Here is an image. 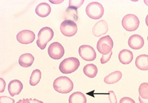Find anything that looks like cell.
Segmentation results:
<instances>
[{"label":"cell","instance_id":"obj_6","mask_svg":"<svg viewBox=\"0 0 148 103\" xmlns=\"http://www.w3.org/2000/svg\"><path fill=\"white\" fill-rule=\"evenodd\" d=\"M113 46V41L109 35L102 37L97 42V48L103 55H106L112 51Z\"/></svg>","mask_w":148,"mask_h":103},{"label":"cell","instance_id":"obj_13","mask_svg":"<svg viewBox=\"0 0 148 103\" xmlns=\"http://www.w3.org/2000/svg\"><path fill=\"white\" fill-rule=\"evenodd\" d=\"M23 85L19 80L15 79L11 81L8 86V90L10 96L13 97L19 94L23 88Z\"/></svg>","mask_w":148,"mask_h":103},{"label":"cell","instance_id":"obj_16","mask_svg":"<svg viewBox=\"0 0 148 103\" xmlns=\"http://www.w3.org/2000/svg\"><path fill=\"white\" fill-rule=\"evenodd\" d=\"M135 64L136 67L141 70H148V55L143 54L138 56Z\"/></svg>","mask_w":148,"mask_h":103},{"label":"cell","instance_id":"obj_8","mask_svg":"<svg viewBox=\"0 0 148 103\" xmlns=\"http://www.w3.org/2000/svg\"><path fill=\"white\" fill-rule=\"evenodd\" d=\"M78 52L80 57L86 61H92L96 57L95 50L93 47L88 45L81 46L79 48Z\"/></svg>","mask_w":148,"mask_h":103},{"label":"cell","instance_id":"obj_23","mask_svg":"<svg viewBox=\"0 0 148 103\" xmlns=\"http://www.w3.org/2000/svg\"><path fill=\"white\" fill-rule=\"evenodd\" d=\"M138 92L139 96L145 99H148V83L144 82L140 85Z\"/></svg>","mask_w":148,"mask_h":103},{"label":"cell","instance_id":"obj_19","mask_svg":"<svg viewBox=\"0 0 148 103\" xmlns=\"http://www.w3.org/2000/svg\"><path fill=\"white\" fill-rule=\"evenodd\" d=\"M69 103H86L87 99L85 95L80 91H76L70 96Z\"/></svg>","mask_w":148,"mask_h":103},{"label":"cell","instance_id":"obj_14","mask_svg":"<svg viewBox=\"0 0 148 103\" xmlns=\"http://www.w3.org/2000/svg\"><path fill=\"white\" fill-rule=\"evenodd\" d=\"M118 58L120 62L122 64H128L133 60V55L132 52L130 50L124 49L119 52Z\"/></svg>","mask_w":148,"mask_h":103},{"label":"cell","instance_id":"obj_33","mask_svg":"<svg viewBox=\"0 0 148 103\" xmlns=\"http://www.w3.org/2000/svg\"><path fill=\"white\" fill-rule=\"evenodd\" d=\"M144 1L145 4L148 6V0H144Z\"/></svg>","mask_w":148,"mask_h":103},{"label":"cell","instance_id":"obj_20","mask_svg":"<svg viewBox=\"0 0 148 103\" xmlns=\"http://www.w3.org/2000/svg\"><path fill=\"white\" fill-rule=\"evenodd\" d=\"M83 70L85 75L90 78L95 77L98 72L97 67L93 64L86 65L83 68Z\"/></svg>","mask_w":148,"mask_h":103},{"label":"cell","instance_id":"obj_30","mask_svg":"<svg viewBox=\"0 0 148 103\" xmlns=\"http://www.w3.org/2000/svg\"><path fill=\"white\" fill-rule=\"evenodd\" d=\"M29 103H44L42 101H39L36 99H32L31 98L29 99Z\"/></svg>","mask_w":148,"mask_h":103},{"label":"cell","instance_id":"obj_2","mask_svg":"<svg viewBox=\"0 0 148 103\" xmlns=\"http://www.w3.org/2000/svg\"><path fill=\"white\" fill-rule=\"evenodd\" d=\"M80 62L77 58L74 57L66 58L60 63L59 69L63 74L71 73L76 71L80 65Z\"/></svg>","mask_w":148,"mask_h":103},{"label":"cell","instance_id":"obj_32","mask_svg":"<svg viewBox=\"0 0 148 103\" xmlns=\"http://www.w3.org/2000/svg\"><path fill=\"white\" fill-rule=\"evenodd\" d=\"M145 22L146 25L148 26V14H147L146 17Z\"/></svg>","mask_w":148,"mask_h":103},{"label":"cell","instance_id":"obj_7","mask_svg":"<svg viewBox=\"0 0 148 103\" xmlns=\"http://www.w3.org/2000/svg\"><path fill=\"white\" fill-rule=\"evenodd\" d=\"M60 29L61 33L67 37H72L77 33L78 28L76 23L73 20H66L61 24Z\"/></svg>","mask_w":148,"mask_h":103},{"label":"cell","instance_id":"obj_5","mask_svg":"<svg viewBox=\"0 0 148 103\" xmlns=\"http://www.w3.org/2000/svg\"><path fill=\"white\" fill-rule=\"evenodd\" d=\"M140 21L138 17L133 14H128L123 18L122 24L126 30L131 32L136 30L138 28Z\"/></svg>","mask_w":148,"mask_h":103},{"label":"cell","instance_id":"obj_9","mask_svg":"<svg viewBox=\"0 0 148 103\" xmlns=\"http://www.w3.org/2000/svg\"><path fill=\"white\" fill-rule=\"evenodd\" d=\"M48 52L51 58L55 60H58L64 56V50L60 43L55 42L49 45L48 49Z\"/></svg>","mask_w":148,"mask_h":103},{"label":"cell","instance_id":"obj_10","mask_svg":"<svg viewBox=\"0 0 148 103\" xmlns=\"http://www.w3.org/2000/svg\"><path fill=\"white\" fill-rule=\"evenodd\" d=\"M35 36L32 31L24 30L19 32L17 35V40L20 43L27 44L32 43L35 39Z\"/></svg>","mask_w":148,"mask_h":103},{"label":"cell","instance_id":"obj_12","mask_svg":"<svg viewBox=\"0 0 148 103\" xmlns=\"http://www.w3.org/2000/svg\"><path fill=\"white\" fill-rule=\"evenodd\" d=\"M128 43L131 48L134 49H139L143 47L144 41L143 37L140 35L134 34L130 37Z\"/></svg>","mask_w":148,"mask_h":103},{"label":"cell","instance_id":"obj_15","mask_svg":"<svg viewBox=\"0 0 148 103\" xmlns=\"http://www.w3.org/2000/svg\"><path fill=\"white\" fill-rule=\"evenodd\" d=\"M51 11V9L50 5L45 2L39 4L35 10L36 14L41 17H45L48 16Z\"/></svg>","mask_w":148,"mask_h":103},{"label":"cell","instance_id":"obj_24","mask_svg":"<svg viewBox=\"0 0 148 103\" xmlns=\"http://www.w3.org/2000/svg\"><path fill=\"white\" fill-rule=\"evenodd\" d=\"M84 1V0H69V6L77 9L82 4Z\"/></svg>","mask_w":148,"mask_h":103},{"label":"cell","instance_id":"obj_26","mask_svg":"<svg viewBox=\"0 0 148 103\" xmlns=\"http://www.w3.org/2000/svg\"><path fill=\"white\" fill-rule=\"evenodd\" d=\"M108 98L110 103H117V100L114 92L112 90L108 91Z\"/></svg>","mask_w":148,"mask_h":103},{"label":"cell","instance_id":"obj_17","mask_svg":"<svg viewBox=\"0 0 148 103\" xmlns=\"http://www.w3.org/2000/svg\"><path fill=\"white\" fill-rule=\"evenodd\" d=\"M34 60V58L32 54L29 53H25L20 56L18 63L22 67L27 68L31 66Z\"/></svg>","mask_w":148,"mask_h":103},{"label":"cell","instance_id":"obj_34","mask_svg":"<svg viewBox=\"0 0 148 103\" xmlns=\"http://www.w3.org/2000/svg\"><path fill=\"white\" fill-rule=\"evenodd\" d=\"M147 40L148 41V36L147 37Z\"/></svg>","mask_w":148,"mask_h":103},{"label":"cell","instance_id":"obj_4","mask_svg":"<svg viewBox=\"0 0 148 103\" xmlns=\"http://www.w3.org/2000/svg\"><path fill=\"white\" fill-rule=\"evenodd\" d=\"M86 12L90 18L98 19L103 16L104 9L102 5L97 2H92L88 4L86 7Z\"/></svg>","mask_w":148,"mask_h":103},{"label":"cell","instance_id":"obj_31","mask_svg":"<svg viewBox=\"0 0 148 103\" xmlns=\"http://www.w3.org/2000/svg\"><path fill=\"white\" fill-rule=\"evenodd\" d=\"M138 100L140 103H148V99H143L139 96Z\"/></svg>","mask_w":148,"mask_h":103},{"label":"cell","instance_id":"obj_25","mask_svg":"<svg viewBox=\"0 0 148 103\" xmlns=\"http://www.w3.org/2000/svg\"><path fill=\"white\" fill-rule=\"evenodd\" d=\"M15 102V100L10 97L5 96H0V103H14Z\"/></svg>","mask_w":148,"mask_h":103},{"label":"cell","instance_id":"obj_22","mask_svg":"<svg viewBox=\"0 0 148 103\" xmlns=\"http://www.w3.org/2000/svg\"><path fill=\"white\" fill-rule=\"evenodd\" d=\"M41 73L38 69L34 70L30 77V84L33 86L37 85L39 82L41 78Z\"/></svg>","mask_w":148,"mask_h":103},{"label":"cell","instance_id":"obj_28","mask_svg":"<svg viewBox=\"0 0 148 103\" xmlns=\"http://www.w3.org/2000/svg\"><path fill=\"white\" fill-rule=\"evenodd\" d=\"M119 103H136V102L131 98L129 97H124L120 99Z\"/></svg>","mask_w":148,"mask_h":103},{"label":"cell","instance_id":"obj_1","mask_svg":"<svg viewBox=\"0 0 148 103\" xmlns=\"http://www.w3.org/2000/svg\"><path fill=\"white\" fill-rule=\"evenodd\" d=\"M53 86L56 91L63 94L69 93L73 88L72 81L66 76H60L57 78L53 82Z\"/></svg>","mask_w":148,"mask_h":103},{"label":"cell","instance_id":"obj_3","mask_svg":"<svg viewBox=\"0 0 148 103\" xmlns=\"http://www.w3.org/2000/svg\"><path fill=\"white\" fill-rule=\"evenodd\" d=\"M53 36L54 32L51 28L48 27L42 28L38 34V39L36 41L37 46L41 49H44Z\"/></svg>","mask_w":148,"mask_h":103},{"label":"cell","instance_id":"obj_21","mask_svg":"<svg viewBox=\"0 0 148 103\" xmlns=\"http://www.w3.org/2000/svg\"><path fill=\"white\" fill-rule=\"evenodd\" d=\"M77 9L74 7L69 6L66 11V19L77 21L78 18Z\"/></svg>","mask_w":148,"mask_h":103},{"label":"cell","instance_id":"obj_29","mask_svg":"<svg viewBox=\"0 0 148 103\" xmlns=\"http://www.w3.org/2000/svg\"><path fill=\"white\" fill-rule=\"evenodd\" d=\"M6 83L4 79L0 78V92H3L5 88Z\"/></svg>","mask_w":148,"mask_h":103},{"label":"cell","instance_id":"obj_27","mask_svg":"<svg viewBox=\"0 0 148 103\" xmlns=\"http://www.w3.org/2000/svg\"><path fill=\"white\" fill-rule=\"evenodd\" d=\"M112 54V51L106 55H102L100 59L101 63L104 64L108 62L111 58Z\"/></svg>","mask_w":148,"mask_h":103},{"label":"cell","instance_id":"obj_11","mask_svg":"<svg viewBox=\"0 0 148 103\" xmlns=\"http://www.w3.org/2000/svg\"><path fill=\"white\" fill-rule=\"evenodd\" d=\"M108 30L107 22L104 20H101L97 22L93 26L92 33L94 36L98 37L106 34Z\"/></svg>","mask_w":148,"mask_h":103},{"label":"cell","instance_id":"obj_18","mask_svg":"<svg viewBox=\"0 0 148 103\" xmlns=\"http://www.w3.org/2000/svg\"><path fill=\"white\" fill-rule=\"evenodd\" d=\"M122 77V73L117 70L112 72L106 76L104 79L105 83L108 84L116 83L119 81Z\"/></svg>","mask_w":148,"mask_h":103}]
</instances>
